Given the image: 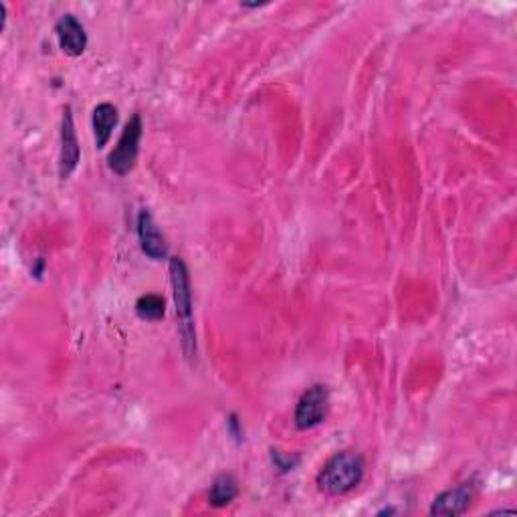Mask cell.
<instances>
[{
    "label": "cell",
    "mask_w": 517,
    "mask_h": 517,
    "mask_svg": "<svg viewBox=\"0 0 517 517\" xmlns=\"http://www.w3.org/2000/svg\"><path fill=\"white\" fill-rule=\"evenodd\" d=\"M168 269H170L172 295H174V303H176L180 335H183V348L186 358H193L196 353V333L193 320V292H190L188 267L180 257H172Z\"/></svg>",
    "instance_id": "6da1fadb"
},
{
    "label": "cell",
    "mask_w": 517,
    "mask_h": 517,
    "mask_svg": "<svg viewBox=\"0 0 517 517\" xmlns=\"http://www.w3.org/2000/svg\"><path fill=\"white\" fill-rule=\"evenodd\" d=\"M364 477V461L358 452L343 451L333 455L317 475V487L328 495H346L356 489Z\"/></svg>",
    "instance_id": "7a4b0ae2"
},
{
    "label": "cell",
    "mask_w": 517,
    "mask_h": 517,
    "mask_svg": "<svg viewBox=\"0 0 517 517\" xmlns=\"http://www.w3.org/2000/svg\"><path fill=\"white\" fill-rule=\"evenodd\" d=\"M140 140H142V117L135 114L132 120L125 124L120 140H117V146L114 148L110 156H107V166H110V170L115 172L117 176H125L134 170L135 160H138Z\"/></svg>",
    "instance_id": "3957f363"
},
{
    "label": "cell",
    "mask_w": 517,
    "mask_h": 517,
    "mask_svg": "<svg viewBox=\"0 0 517 517\" xmlns=\"http://www.w3.org/2000/svg\"><path fill=\"white\" fill-rule=\"evenodd\" d=\"M330 408V390L323 384H315L307 388V393L299 398L295 408V426L299 431H310L313 426L322 424L328 416Z\"/></svg>",
    "instance_id": "277c9868"
},
{
    "label": "cell",
    "mask_w": 517,
    "mask_h": 517,
    "mask_svg": "<svg viewBox=\"0 0 517 517\" xmlns=\"http://www.w3.org/2000/svg\"><path fill=\"white\" fill-rule=\"evenodd\" d=\"M79 140L74 125V115H71V107L67 105L63 112V125H61V156H59V176L61 180H67L79 164Z\"/></svg>",
    "instance_id": "5b68a950"
},
{
    "label": "cell",
    "mask_w": 517,
    "mask_h": 517,
    "mask_svg": "<svg viewBox=\"0 0 517 517\" xmlns=\"http://www.w3.org/2000/svg\"><path fill=\"white\" fill-rule=\"evenodd\" d=\"M475 497L473 481L461 483L455 489L441 493L431 505V515H462Z\"/></svg>",
    "instance_id": "8992f818"
},
{
    "label": "cell",
    "mask_w": 517,
    "mask_h": 517,
    "mask_svg": "<svg viewBox=\"0 0 517 517\" xmlns=\"http://www.w3.org/2000/svg\"><path fill=\"white\" fill-rule=\"evenodd\" d=\"M138 237L142 251L154 261H162L168 257V243L166 237L154 223V216L148 211H142L138 214Z\"/></svg>",
    "instance_id": "52a82bcc"
},
{
    "label": "cell",
    "mask_w": 517,
    "mask_h": 517,
    "mask_svg": "<svg viewBox=\"0 0 517 517\" xmlns=\"http://www.w3.org/2000/svg\"><path fill=\"white\" fill-rule=\"evenodd\" d=\"M55 33L59 39V47L69 57H79L87 47V35L84 25H81L74 15L61 16L55 25Z\"/></svg>",
    "instance_id": "ba28073f"
},
{
    "label": "cell",
    "mask_w": 517,
    "mask_h": 517,
    "mask_svg": "<svg viewBox=\"0 0 517 517\" xmlns=\"http://www.w3.org/2000/svg\"><path fill=\"white\" fill-rule=\"evenodd\" d=\"M115 125H117L115 105L99 104L94 110V134H95V144L99 150L107 146V142H110Z\"/></svg>",
    "instance_id": "9c48e42d"
},
{
    "label": "cell",
    "mask_w": 517,
    "mask_h": 517,
    "mask_svg": "<svg viewBox=\"0 0 517 517\" xmlns=\"http://www.w3.org/2000/svg\"><path fill=\"white\" fill-rule=\"evenodd\" d=\"M239 495V483L231 473H223L214 479L211 487V503L214 507L229 505Z\"/></svg>",
    "instance_id": "30bf717a"
},
{
    "label": "cell",
    "mask_w": 517,
    "mask_h": 517,
    "mask_svg": "<svg viewBox=\"0 0 517 517\" xmlns=\"http://www.w3.org/2000/svg\"><path fill=\"white\" fill-rule=\"evenodd\" d=\"M135 313H138L142 320L146 322H158L164 317L166 313V302L162 295L150 293V295H142L135 303Z\"/></svg>",
    "instance_id": "8fae6325"
}]
</instances>
